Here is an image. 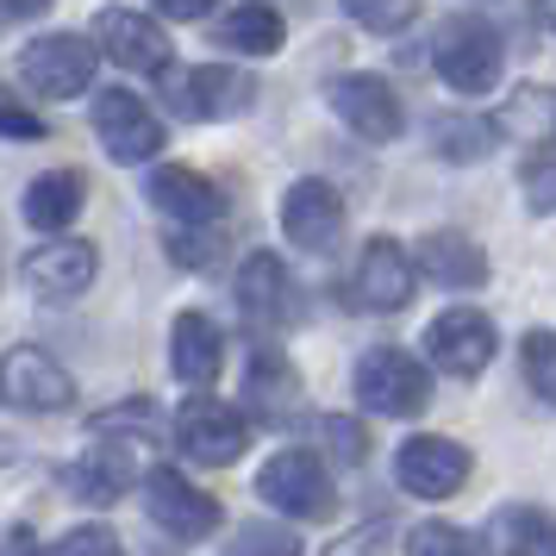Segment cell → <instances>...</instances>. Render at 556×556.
<instances>
[{"label":"cell","mask_w":556,"mask_h":556,"mask_svg":"<svg viewBox=\"0 0 556 556\" xmlns=\"http://www.w3.org/2000/svg\"><path fill=\"white\" fill-rule=\"evenodd\" d=\"M256 76L244 70H231V63H194V70H176V76H163V101L176 119L188 126H213V119H238V113H251L256 106Z\"/></svg>","instance_id":"6da1fadb"},{"label":"cell","mask_w":556,"mask_h":556,"mask_svg":"<svg viewBox=\"0 0 556 556\" xmlns=\"http://www.w3.org/2000/svg\"><path fill=\"white\" fill-rule=\"evenodd\" d=\"M256 494L276 513H288V519H306V526H326L331 513H338V488H331L326 463L313 451H301V444L276 451L256 469Z\"/></svg>","instance_id":"7a4b0ae2"},{"label":"cell","mask_w":556,"mask_h":556,"mask_svg":"<svg viewBox=\"0 0 556 556\" xmlns=\"http://www.w3.org/2000/svg\"><path fill=\"white\" fill-rule=\"evenodd\" d=\"M356 401L381 413V419H419L431 406V369L419 356L394 351V344H381L356 363Z\"/></svg>","instance_id":"3957f363"},{"label":"cell","mask_w":556,"mask_h":556,"mask_svg":"<svg viewBox=\"0 0 556 556\" xmlns=\"http://www.w3.org/2000/svg\"><path fill=\"white\" fill-rule=\"evenodd\" d=\"M431 63H438V76L451 81L456 94H488L494 81H501V31L488 26L481 13H456L451 26L438 31V51H431Z\"/></svg>","instance_id":"277c9868"},{"label":"cell","mask_w":556,"mask_h":556,"mask_svg":"<svg viewBox=\"0 0 556 556\" xmlns=\"http://www.w3.org/2000/svg\"><path fill=\"white\" fill-rule=\"evenodd\" d=\"M94 51L113 56L131 76H169V31L144 7H101L94 13Z\"/></svg>","instance_id":"5b68a950"},{"label":"cell","mask_w":556,"mask_h":556,"mask_svg":"<svg viewBox=\"0 0 556 556\" xmlns=\"http://www.w3.org/2000/svg\"><path fill=\"white\" fill-rule=\"evenodd\" d=\"M94 45L76 38V31H51V38H31L26 56H20V76L45 94V101H76L94 88ZM101 94V88H94Z\"/></svg>","instance_id":"8992f818"},{"label":"cell","mask_w":556,"mask_h":556,"mask_svg":"<svg viewBox=\"0 0 556 556\" xmlns=\"http://www.w3.org/2000/svg\"><path fill=\"white\" fill-rule=\"evenodd\" d=\"M94 131H101V144L113 163H151L169 138H163V119H156L144 94H131V88H101L94 94Z\"/></svg>","instance_id":"52a82bcc"},{"label":"cell","mask_w":556,"mask_h":556,"mask_svg":"<svg viewBox=\"0 0 556 556\" xmlns=\"http://www.w3.org/2000/svg\"><path fill=\"white\" fill-rule=\"evenodd\" d=\"M176 451L206 463V469H226L244 456V413L213 394H188L176 413Z\"/></svg>","instance_id":"ba28073f"},{"label":"cell","mask_w":556,"mask_h":556,"mask_svg":"<svg viewBox=\"0 0 556 556\" xmlns=\"http://www.w3.org/2000/svg\"><path fill=\"white\" fill-rule=\"evenodd\" d=\"M144 513H151L169 538H181V544L213 538V531H219V519H226V513H219V501H213V494H201V488L181 476V469H151V476H144Z\"/></svg>","instance_id":"9c48e42d"},{"label":"cell","mask_w":556,"mask_h":556,"mask_svg":"<svg viewBox=\"0 0 556 556\" xmlns=\"http://www.w3.org/2000/svg\"><path fill=\"white\" fill-rule=\"evenodd\" d=\"M426 351L431 363L456 381H476L488 363H494V319L476 313V306H451L426 326Z\"/></svg>","instance_id":"30bf717a"},{"label":"cell","mask_w":556,"mask_h":556,"mask_svg":"<svg viewBox=\"0 0 556 556\" xmlns=\"http://www.w3.org/2000/svg\"><path fill=\"white\" fill-rule=\"evenodd\" d=\"M344 194L331 188V181L319 176H306L294 181L288 194H281V231H288V244L294 251H313V256H326L338 238H344Z\"/></svg>","instance_id":"8fae6325"},{"label":"cell","mask_w":556,"mask_h":556,"mask_svg":"<svg viewBox=\"0 0 556 556\" xmlns=\"http://www.w3.org/2000/svg\"><path fill=\"white\" fill-rule=\"evenodd\" d=\"M331 106H338V119H344L363 144H394V138H401V126H406L394 81L369 76V70H356V76L338 81V88H331Z\"/></svg>","instance_id":"7c38bea8"},{"label":"cell","mask_w":556,"mask_h":556,"mask_svg":"<svg viewBox=\"0 0 556 556\" xmlns=\"http://www.w3.org/2000/svg\"><path fill=\"white\" fill-rule=\"evenodd\" d=\"M394 481L419 501H444L469 481V451L456 438H406L394 456Z\"/></svg>","instance_id":"4fadbf2b"},{"label":"cell","mask_w":556,"mask_h":556,"mask_svg":"<svg viewBox=\"0 0 556 556\" xmlns=\"http://www.w3.org/2000/svg\"><path fill=\"white\" fill-rule=\"evenodd\" d=\"M238 313H244V326L256 331H281L294 319V281H288V263L276 251H251L244 256V269H238Z\"/></svg>","instance_id":"5bb4252c"},{"label":"cell","mask_w":556,"mask_h":556,"mask_svg":"<svg viewBox=\"0 0 556 556\" xmlns=\"http://www.w3.org/2000/svg\"><path fill=\"white\" fill-rule=\"evenodd\" d=\"M351 301L363 313H401L413 301V256L394 244V238H369L363 256H356L351 276Z\"/></svg>","instance_id":"9a60e30c"},{"label":"cell","mask_w":556,"mask_h":556,"mask_svg":"<svg viewBox=\"0 0 556 556\" xmlns=\"http://www.w3.org/2000/svg\"><path fill=\"white\" fill-rule=\"evenodd\" d=\"M7 401L20 406V413H70L76 401V381L63 363L38 351V344H13L7 351Z\"/></svg>","instance_id":"2e32d148"},{"label":"cell","mask_w":556,"mask_h":556,"mask_svg":"<svg viewBox=\"0 0 556 556\" xmlns=\"http://www.w3.org/2000/svg\"><path fill=\"white\" fill-rule=\"evenodd\" d=\"M244 406H251V419H263V426H294V413H301V369L276 344H256L251 351Z\"/></svg>","instance_id":"e0dca14e"},{"label":"cell","mask_w":556,"mask_h":556,"mask_svg":"<svg viewBox=\"0 0 556 556\" xmlns=\"http://www.w3.org/2000/svg\"><path fill=\"white\" fill-rule=\"evenodd\" d=\"M94 269H101V256H94L88 238H56V244L26 256V281L45 301H76V294H88L94 288Z\"/></svg>","instance_id":"ac0fdd59"},{"label":"cell","mask_w":556,"mask_h":556,"mask_svg":"<svg viewBox=\"0 0 556 556\" xmlns=\"http://www.w3.org/2000/svg\"><path fill=\"white\" fill-rule=\"evenodd\" d=\"M151 206L156 213H169L181 226H213L219 213H226V194H219V181L201 176V169H181V163H163L151 176Z\"/></svg>","instance_id":"d6986e66"},{"label":"cell","mask_w":556,"mask_h":556,"mask_svg":"<svg viewBox=\"0 0 556 556\" xmlns=\"http://www.w3.org/2000/svg\"><path fill=\"white\" fill-rule=\"evenodd\" d=\"M219 363H226L219 326H213L206 313H181L176 326H169V369H176V381L194 388V394H206V388L219 381Z\"/></svg>","instance_id":"ffe728a7"},{"label":"cell","mask_w":556,"mask_h":556,"mask_svg":"<svg viewBox=\"0 0 556 556\" xmlns=\"http://www.w3.org/2000/svg\"><path fill=\"white\" fill-rule=\"evenodd\" d=\"M63 488H70V501H81V506H113L131 488V456L119 451V444H88V451L63 469Z\"/></svg>","instance_id":"44dd1931"},{"label":"cell","mask_w":556,"mask_h":556,"mask_svg":"<svg viewBox=\"0 0 556 556\" xmlns=\"http://www.w3.org/2000/svg\"><path fill=\"white\" fill-rule=\"evenodd\" d=\"M213 45H226L231 56H276L288 45V26H281L276 7L263 0H244V7H226L213 13Z\"/></svg>","instance_id":"7402d4cb"},{"label":"cell","mask_w":556,"mask_h":556,"mask_svg":"<svg viewBox=\"0 0 556 556\" xmlns=\"http://www.w3.org/2000/svg\"><path fill=\"white\" fill-rule=\"evenodd\" d=\"M419 269L444 288H481L488 281V251L463 231H426L419 238Z\"/></svg>","instance_id":"603a6c76"},{"label":"cell","mask_w":556,"mask_h":556,"mask_svg":"<svg viewBox=\"0 0 556 556\" xmlns=\"http://www.w3.org/2000/svg\"><path fill=\"white\" fill-rule=\"evenodd\" d=\"M88 206V181L76 176V169H51V176H38L26 188V219L38 231H63L76 226V213Z\"/></svg>","instance_id":"cb8c5ba5"},{"label":"cell","mask_w":556,"mask_h":556,"mask_svg":"<svg viewBox=\"0 0 556 556\" xmlns=\"http://www.w3.org/2000/svg\"><path fill=\"white\" fill-rule=\"evenodd\" d=\"M494 131L551 151L556 144V88H519V94H506V106L494 113Z\"/></svg>","instance_id":"d4e9b609"},{"label":"cell","mask_w":556,"mask_h":556,"mask_svg":"<svg viewBox=\"0 0 556 556\" xmlns=\"http://www.w3.org/2000/svg\"><path fill=\"white\" fill-rule=\"evenodd\" d=\"M494 538H501L506 556H556V519L544 506H501Z\"/></svg>","instance_id":"484cf974"},{"label":"cell","mask_w":556,"mask_h":556,"mask_svg":"<svg viewBox=\"0 0 556 556\" xmlns=\"http://www.w3.org/2000/svg\"><path fill=\"white\" fill-rule=\"evenodd\" d=\"M488 144H494V126L488 119H431V151L451 156V163H481L488 156Z\"/></svg>","instance_id":"4316f807"},{"label":"cell","mask_w":556,"mask_h":556,"mask_svg":"<svg viewBox=\"0 0 556 556\" xmlns=\"http://www.w3.org/2000/svg\"><path fill=\"white\" fill-rule=\"evenodd\" d=\"M406 556H488L476 531L463 526H444V519H426V526L406 531Z\"/></svg>","instance_id":"83f0119b"},{"label":"cell","mask_w":556,"mask_h":556,"mask_svg":"<svg viewBox=\"0 0 556 556\" xmlns=\"http://www.w3.org/2000/svg\"><path fill=\"white\" fill-rule=\"evenodd\" d=\"M88 431H94V438H106V444H113L119 431H126V438H156V406H151V394H131V401H119V406H101Z\"/></svg>","instance_id":"f1b7e54d"},{"label":"cell","mask_w":556,"mask_h":556,"mask_svg":"<svg viewBox=\"0 0 556 556\" xmlns=\"http://www.w3.org/2000/svg\"><path fill=\"white\" fill-rule=\"evenodd\" d=\"M519 363H526V381H531V394L556 406V331H544V326L531 331L526 344H519Z\"/></svg>","instance_id":"f546056e"},{"label":"cell","mask_w":556,"mask_h":556,"mask_svg":"<svg viewBox=\"0 0 556 556\" xmlns=\"http://www.w3.org/2000/svg\"><path fill=\"white\" fill-rule=\"evenodd\" d=\"M231 556H301V538L288 526H269V519H251V526L231 538Z\"/></svg>","instance_id":"4dcf8cb0"},{"label":"cell","mask_w":556,"mask_h":556,"mask_svg":"<svg viewBox=\"0 0 556 556\" xmlns=\"http://www.w3.org/2000/svg\"><path fill=\"white\" fill-rule=\"evenodd\" d=\"M163 244H169V263H181V269H213L219 263V238L201 226H176Z\"/></svg>","instance_id":"1f68e13d"},{"label":"cell","mask_w":556,"mask_h":556,"mask_svg":"<svg viewBox=\"0 0 556 556\" xmlns=\"http://www.w3.org/2000/svg\"><path fill=\"white\" fill-rule=\"evenodd\" d=\"M519 188H526L531 213H556V151H531L519 169Z\"/></svg>","instance_id":"d6a6232c"},{"label":"cell","mask_w":556,"mask_h":556,"mask_svg":"<svg viewBox=\"0 0 556 556\" xmlns=\"http://www.w3.org/2000/svg\"><path fill=\"white\" fill-rule=\"evenodd\" d=\"M319 438L331 444V456H338L344 469H356V463L369 456V431H363V419H344V413H331V419H319Z\"/></svg>","instance_id":"836d02e7"},{"label":"cell","mask_w":556,"mask_h":556,"mask_svg":"<svg viewBox=\"0 0 556 556\" xmlns=\"http://www.w3.org/2000/svg\"><path fill=\"white\" fill-rule=\"evenodd\" d=\"M56 556H126V544H119V531H106V526H76L56 544Z\"/></svg>","instance_id":"e575fe53"},{"label":"cell","mask_w":556,"mask_h":556,"mask_svg":"<svg viewBox=\"0 0 556 556\" xmlns=\"http://www.w3.org/2000/svg\"><path fill=\"white\" fill-rule=\"evenodd\" d=\"M351 20H356V26L388 31V38H394V31H406L413 20H419V7H351Z\"/></svg>","instance_id":"d590c367"},{"label":"cell","mask_w":556,"mask_h":556,"mask_svg":"<svg viewBox=\"0 0 556 556\" xmlns=\"http://www.w3.org/2000/svg\"><path fill=\"white\" fill-rule=\"evenodd\" d=\"M0 131H7V138H45V119L26 113L20 94H0Z\"/></svg>","instance_id":"8d00e7d4"},{"label":"cell","mask_w":556,"mask_h":556,"mask_svg":"<svg viewBox=\"0 0 556 556\" xmlns=\"http://www.w3.org/2000/svg\"><path fill=\"white\" fill-rule=\"evenodd\" d=\"M0 556H45V544H38V531H31V526L13 519V526H7V551H0Z\"/></svg>","instance_id":"74e56055"},{"label":"cell","mask_w":556,"mask_h":556,"mask_svg":"<svg viewBox=\"0 0 556 556\" xmlns=\"http://www.w3.org/2000/svg\"><path fill=\"white\" fill-rule=\"evenodd\" d=\"M156 20H206V0H163V7H151Z\"/></svg>","instance_id":"f35d334b"},{"label":"cell","mask_w":556,"mask_h":556,"mask_svg":"<svg viewBox=\"0 0 556 556\" xmlns=\"http://www.w3.org/2000/svg\"><path fill=\"white\" fill-rule=\"evenodd\" d=\"M331 556H376V551H369V538H344Z\"/></svg>","instance_id":"ab89813d"}]
</instances>
